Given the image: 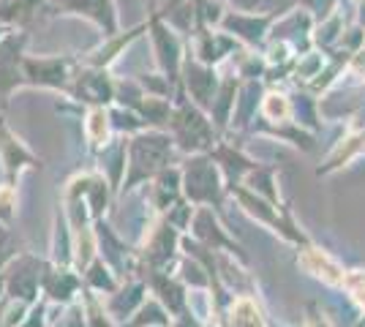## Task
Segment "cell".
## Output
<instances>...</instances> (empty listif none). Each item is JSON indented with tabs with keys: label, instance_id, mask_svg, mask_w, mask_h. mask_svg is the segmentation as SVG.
<instances>
[]
</instances>
